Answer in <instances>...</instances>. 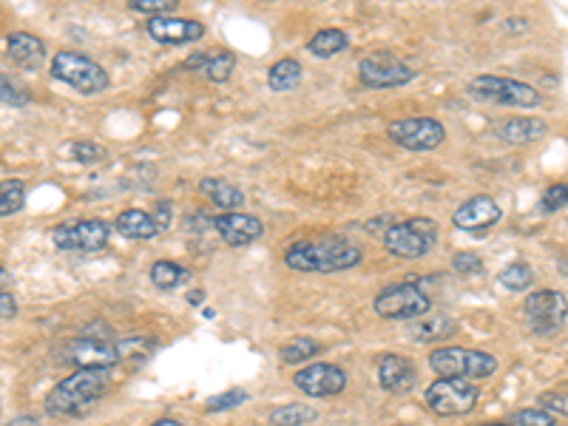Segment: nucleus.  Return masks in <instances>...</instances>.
I'll return each instance as SVG.
<instances>
[{"label": "nucleus", "mask_w": 568, "mask_h": 426, "mask_svg": "<svg viewBox=\"0 0 568 426\" xmlns=\"http://www.w3.org/2000/svg\"><path fill=\"white\" fill-rule=\"evenodd\" d=\"M361 259H364L361 248L344 236L302 239L284 250V265L302 273H338L355 267Z\"/></svg>", "instance_id": "f257e3e1"}, {"label": "nucleus", "mask_w": 568, "mask_h": 426, "mask_svg": "<svg viewBox=\"0 0 568 426\" xmlns=\"http://www.w3.org/2000/svg\"><path fill=\"white\" fill-rule=\"evenodd\" d=\"M108 390V373L103 370H77L60 384H54L46 395L49 415H86L91 404H97Z\"/></svg>", "instance_id": "f03ea898"}, {"label": "nucleus", "mask_w": 568, "mask_h": 426, "mask_svg": "<svg viewBox=\"0 0 568 426\" xmlns=\"http://www.w3.org/2000/svg\"><path fill=\"white\" fill-rule=\"evenodd\" d=\"M52 77L66 83L74 91L80 94H100V91L108 89V74L100 63H94L91 57L80 52H57L52 60Z\"/></svg>", "instance_id": "7ed1b4c3"}, {"label": "nucleus", "mask_w": 568, "mask_h": 426, "mask_svg": "<svg viewBox=\"0 0 568 426\" xmlns=\"http://www.w3.org/2000/svg\"><path fill=\"white\" fill-rule=\"evenodd\" d=\"M438 242V225L426 216L395 222L384 231V248L398 259H421Z\"/></svg>", "instance_id": "20e7f679"}, {"label": "nucleus", "mask_w": 568, "mask_h": 426, "mask_svg": "<svg viewBox=\"0 0 568 426\" xmlns=\"http://www.w3.org/2000/svg\"><path fill=\"white\" fill-rule=\"evenodd\" d=\"M429 367L438 378H489L497 370L495 355L480 350H463V347H438L429 355Z\"/></svg>", "instance_id": "39448f33"}, {"label": "nucleus", "mask_w": 568, "mask_h": 426, "mask_svg": "<svg viewBox=\"0 0 568 426\" xmlns=\"http://www.w3.org/2000/svg\"><path fill=\"white\" fill-rule=\"evenodd\" d=\"M469 94L475 100L512 108H537L543 103L540 91L534 86L520 83V80H509V77H497V74H480L475 80H469Z\"/></svg>", "instance_id": "423d86ee"}, {"label": "nucleus", "mask_w": 568, "mask_h": 426, "mask_svg": "<svg viewBox=\"0 0 568 426\" xmlns=\"http://www.w3.org/2000/svg\"><path fill=\"white\" fill-rule=\"evenodd\" d=\"M373 307L381 319H421L432 310V299L418 284H392L375 296Z\"/></svg>", "instance_id": "0eeeda50"}, {"label": "nucleus", "mask_w": 568, "mask_h": 426, "mask_svg": "<svg viewBox=\"0 0 568 426\" xmlns=\"http://www.w3.org/2000/svg\"><path fill=\"white\" fill-rule=\"evenodd\" d=\"M478 404V387L463 378H438L426 390V407L441 418H458L472 412Z\"/></svg>", "instance_id": "6e6552de"}, {"label": "nucleus", "mask_w": 568, "mask_h": 426, "mask_svg": "<svg viewBox=\"0 0 568 426\" xmlns=\"http://www.w3.org/2000/svg\"><path fill=\"white\" fill-rule=\"evenodd\" d=\"M358 80L367 89H398V86H407L415 80V71L395 54L375 52L367 54L358 63Z\"/></svg>", "instance_id": "1a4fd4ad"}, {"label": "nucleus", "mask_w": 568, "mask_h": 426, "mask_svg": "<svg viewBox=\"0 0 568 426\" xmlns=\"http://www.w3.org/2000/svg\"><path fill=\"white\" fill-rule=\"evenodd\" d=\"M390 140L407 151H432L438 145H444L446 128L444 123H438L435 117H404L395 120L387 128Z\"/></svg>", "instance_id": "9d476101"}, {"label": "nucleus", "mask_w": 568, "mask_h": 426, "mask_svg": "<svg viewBox=\"0 0 568 426\" xmlns=\"http://www.w3.org/2000/svg\"><path fill=\"white\" fill-rule=\"evenodd\" d=\"M523 313L537 336H554L566 324V296L557 290H537L523 302Z\"/></svg>", "instance_id": "9b49d317"}, {"label": "nucleus", "mask_w": 568, "mask_h": 426, "mask_svg": "<svg viewBox=\"0 0 568 426\" xmlns=\"http://www.w3.org/2000/svg\"><path fill=\"white\" fill-rule=\"evenodd\" d=\"M108 228L103 219H80L69 225H57L52 233V242L57 250H80V253H97L108 245Z\"/></svg>", "instance_id": "f8f14e48"}, {"label": "nucleus", "mask_w": 568, "mask_h": 426, "mask_svg": "<svg viewBox=\"0 0 568 426\" xmlns=\"http://www.w3.org/2000/svg\"><path fill=\"white\" fill-rule=\"evenodd\" d=\"M63 361H69L77 370H103V373H108L114 364H120L114 341L97 336H80L69 341L63 350Z\"/></svg>", "instance_id": "ddd939ff"}, {"label": "nucleus", "mask_w": 568, "mask_h": 426, "mask_svg": "<svg viewBox=\"0 0 568 426\" xmlns=\"http://www.w3.org/2000/svg\"><path fill=\"white\" fill-rule=\"evenodd\" d=\"M293 384L310 398H330L347 387V375L336 364H307L299 373L293 375Z\"/></svg>", "instance_id": "4468645a"}, {"label": "nucleus", "mask_w": 568, "mask_h": 426, "mask_svg": "<svg viewBox=\"0 0 568 426\" xmlns=\"http://www.w3.org/2000/svg\"><path fill=\"white\" fill-rule=\"evenodd\" d=\"M211 228L219 233L222 242L231 245V248H245V245H253V242H259V239L265 236L262 219H256V216H250V213L242 211L213 216Z\"/></svg>", "instance_id": "2eb2a0df"}, {"label": "nucleus", "mask_w": 568, "mask_h": 426, "mask_svg": "<svg viewBox=\"0 0 568 426\" xmlns=\"http://www.w3.org/2000/svg\"><path fill=\"white\" fill-rule=\"evenodd\" d=\"M500 219H503L500 205H497L492 196H486V194L466 199L461 208L452 213L455 228H458V231H469V233L489 231V228H495Z\"/></svg>", "instance_id": "dca6fc26"}, {"label": "nucleus", "mask_w": 568, "mask_h": 426, "mask_svg": "<svg viewBox=\"0 0 568 426\" xmlns=\"http://www.w3.org/2000/svg\"><path fill=\"white\" fill-rule=\"evenodd\" d=\"M148 35L157 43H171V46H182V43H196L205 37V26L199 20L177 18V15H165V18H148Z\"/></svg>", "instance_id": "f3484780"}, {"label": "nucleus", "mask_w": 568, "mask_h": 426, "mask_svg": "<svg viewBox=\"0 0 568 426\" xmlns=\"http://www.w3.org/2000/svg\"><path fill=\"white\" fill-rule=\"evenodd\" d=\"M378 381L392 395H401L415 387V367L404 355L387 353L378 358Z\"/></svg>", "instance_id": "a211bd4d"}, {"label": "nucleus", "mask_w": 568, "mask_h": 426, "mask_svg": "<svg viewBox=\"0 0 568 426\" xmlns=\"http://www.w3.org/2000/svg\"><path fill=\"white\" fill-rule=\"evenodd\" d=\"M546 131H549V125L540 117H509L506 123L495 128L497 140H503L506 145H526V142L540 140Z\"/></svg>", "instance_id": "6ab92c4d"}, {"label": "nucleus", "mask_w": 568, "mask_h": 426, "mask_svg": "<svg viewBox=\"0 0 568 426\" xmlns=\"http://www.w3.org/2000/svg\"><path fill=\"white\" fill-rule=\"evenodd\" d=\"M6 52L18 63L20 69H40L43 57H46V43L35 35L26 32H15L6 40Z\"/></svg>", "instance_id": "aec40b11"}, {"label": "nucleus", "mask_w": 568, "mask_h": 426, "mask_svg": "<svg viewBox=\"0 0 568 426\" xmlns=\"http://www.w3.org/2000/svg\"><path fill=\"white\" fill-rule=\"evenodd\" d=\"M199 194L205 196V199H211L216 208H225L228 213H236V208L245 205V194L236 185L225 182V179L205 177L199 182Z\"/></svg>", "instance_id": "412c9836"}, {"label": "nucleus", "mask_w": 568, "mask_h": 426, "mask_svg": "<svg viewBox=\"0 0 568 426\" xmlns=\"http://www.w3.org/2000/svg\"><path fill=\"white\" fill-rule=\"evenodd\" d=\"M114 231L125 236V239H154L157 236V225L151 219V213L140 211V208H131V211H123L117 219H114Z\"/></svg>", "instance_id": "4be33fe9"}, {"label": "nucleus", "mask_w": 568, "mask_h": 426, "mask_svg": "<svg viewBox=\"0 0 568 426\" xmlns=\"http://www.w3.org/2000/svg\"><path fill=\"white\" fill-rule=\"evenodd\" d=\"M302 77H304L302 63L293 60V57H284L279 63H273L270 71H267V86L273 91H293L299 89Z\"/></svg>", "instance_id": "5701e85b"}, {"label": "nucleus", "mask_w": 568, "mask_h": 426, "mask_svg": "<svg viewBox=\"0 0 568 426\" xmlns=\"http://www.w3.org/2000/svg\"><path fill=\"white\" fill-rule=\"evenodd\" d=\"M347 46H350L347 32H341V29H321V32H316L313 40L307 43V52L313 54V57L327 60V57H336V54L344 52Z\"/></svg>", "instance_id": "b1692460"}, {"label": "nucleus", "mask_w": 568, "mask_h": 426, "mask_svg": "<svg viewBox=\"0 0 568 426\" xmlns=\"http://www.w3.org/2000/svg\"><path fill=\"white\" fill-rule=\"evenodd\" d=\"M455 330H458V324L449 319V316H435V319L421 316L418 321H412V327H409L412 338H421V341H444Z\"/></svg>", "instance_id": "393cba45"}, {"label": "nucleus", "mask_w": 568, "mask_h": 426, "mask_svg": "<svg viewBox=\"0 0 568 426\" xmlns=\"http://www.w3.org/2000/svg\"><path fill=\"white\" fill-rule=\"evenodd\" d=\"M114 350H117V361H125V364H142V361H148V358L154 355L157 341H154V338L131 336L123 338V341H117Z\"/></svg>", "instance_id": "a878e982"}, {"label": "nucleus", "mask_w": 568, "mask_h": 426, "mask_svg": "<svg viewBox=\"0 0 568 426\" xmlns=\"http://www.w3.org/2000/svg\"><path fill=\"white\" fill-rule=\"evenodd\" d=\"M316 418V409L307 404H284L270 412V426H304Z\"/></svg>", "instance_id": "bb28decb"}, {"label": "nucleus", "mask_w": 568, "mask_h": 426, "mask_svg": "<svg viewBox=\"0 0 568 426\" xmlns=\"http://www.w3.org/2000/svg\"><path fill=\"white\" fill-rule=\"evenodd\" d=\"M185 279H188V270L177 265V262L162 259V262H154V267H151V282H154V287H160V290H174Z\"/></svg>", "instance_id": "cd10ccee"}, {"label": "nucleus", "mask_w": 568, "mask_h": 426, "mask_svg": "<svg viewBox=\"0 0 568 426\" xmlns=\"http://www.w3.org/2000/svg\"><path fill=\"white\" fill-rule=\"evenodd\" d=\"M497 282L503 284L506 290H512V293H520V290H529V287H532L534 270L526 265V262H512V265L500 270Z\"/></svg>", "instance_id": "c85d7f7f"}, {"label": "nucleus", "mask_w": 568, "mask_h": 426, "mask_svg": "<svg viewBox=\"0 0 568 426\" xmlns=\"http://www.w3.org/2000/svg\"><path fill=\"white\" fill-rule=\"evenodd\" d=\"M233 69H236V57L231 52H216L208 54L205 66H202V74L211 80V83H225L231 80Z\"/></svg>", "instance_id": "c756f323"}, {"label": "nucleus", "mask_w": 568, "mask_h": 426, "mask_svg": "<svg viewBox=\"0 0 568 426\" xmlns=\"http://www.w3.org/2000/svg\"><path fill=\"white\" fill-rule=\"evenodd\" d=\"M26 202V188L20 179H6L0 182V216H12L18 213Z\"/></svg>", "instance_id": "7c9ffc66"}, {"label": "nucleus", "mask_w": 568, "mask_h": 426, "mask_svg": "<svg viewBox=\"0 0 568 426\" xmlns=\"http://www.w3.org/2000/svg\"><path fill=\"white\" fill-rule=\"evenodd\" d=\"M321 344L313 338H293L290 344L282 347V361L284 364H304L307 358L319 355Z\"/></svg>", "instance_id": "2f4dec72"}, {"label": "nucleus", "mask_w": 568, "mask_h": 426, "mask_svg": "<svg viewBox=\"0 0 568 426\" xmlns=\"http://www.w3.org/2000/svg\"><path fill=\"white\" fill-rule=\"evenodd\" d=\"M29 100H32V94L20 80L9 77V74H0V103H6V106H29Z\"/></svg>", "instance_id": "473e14b6"}, {"label": "nucleus", "mask_w": 568, "mask_h": 426, "mask_svg": "<svg viewBox=\"0 0 568 426\" xmlns=\"http://www.w3.org/2000/svg\"><path fill=\"white\" fill-rule=\"evenodd\" d=\"M128 9L148 18H165V15H174L177 0H128Z\"/></svg>", "instance_id": "72a5a7b5"}, {"label": "nucleus", "mask_w": 568, "mask_h": 426, "mask_svg": "<svg viewBox=\"0 0 568 426\" xmlns=\"http://www.w3.org/2000/svg\"><path fill=\"white\" fill-rule=\"evenodd\" d=\"M71 157L80 162V165H94V162L106 160V148L103 145H97V142H89V140H77L69 145Z\"/></svg>", "instance_id": "f704fd0d"}, {"label": "nucleus", "mask_w": 568, "mask_h": 426, "mask_svg": "<svg viewBox=\"0 0 568 426\" xmlns=\"http://www.w3.org/2000/svg\"><path fill=\"white\" fill-rule=\"evenodd\" d=\"M557 418L546 409H517L512 415V426H554Z\"/></svg>", "instance_id": "c9c22d12"}, {"label": "nucleus", "mask_w": 568, "mask_h": 426, "mask_svg": "<svg viewBox=\"0 0 568 426\" xmlns=\"http://www.w3.org/2000/svg\"><path fill=\"white\" fill-rule=\"evenodd\" d=\"M566 202H568L566 182H557V185H549V188H546V194L540 199V208L546 213H557L566 208Z\"/></svg>", "instance_id": "e433bc0d"}, {"label": "nucleus", "mask_w": 568, "mask_h": 426, "mask_svg": "<svg viewBox=\"0 0 568 426\" xmlns=\"http://www.w3.org/2000/svg\"><path fill=\"white\" fill-rule=\"evenodd\" d=\"M245 401H248V395L242 390H228L208 401V412H225V409L239 407V404H245Z\"/></svg>", "instance_id": "4c0bfd02"}, {"label": "nucleus", "mask_w": 568, "mask_h": 426, "mask_svg": "<svg viewBox=\"0 0 568 426\" xmlns=\"http://www.w3.org/2000/svg\"><path fill=\"white\" fill-rule=\"evenodd\" d=\"M452 267L461 273V276H475L483 270V262H480L478 253H455V259H452Z\"/></svg>", "instance_id": "58836bf2"}, {"label": "nucleus", "mask_w": 568, "mask_h": 426, "mask_svg": "<svg viewBox=\"0 0 568 426\" xmlns=\"http://www.w3.org/2000/svg\"><path fill=\"white\" fill-rule=\"evenodd\" d=\"M151 219H154L157 231H168V228H171V219H174V205H171V202H157Z\"/></svg>", "instance_id": "ea45409f"}, {"label": "nucleus", "mask_w": 568, "mask_h": 426, "mask_svg": "<svg viewBox=\"0 0 568 426\" xmlns=\"http://www.w3.org/2000/svg\"><path fill=\"white\" fill-rule=\"evenodd\" d=\"M18 316V302L12 293H0V321H9Z\"/></svg>", "instance_id": "a19ab883"}, {"label": "nucleus", "mask_w": 568, "mask_h": 426, "mask_svg": "<svg viewBox=\"0 0 568 426\" xmlns=\"http://www.w3.org/2000/svg\"><path fill=\"white\" fill-rule=\"evenodd\" d=\"M540 404H543V407H549L546 412H560V415H566V395H554V392H546V395L540 398Z\"/></svg>", "instance_id": "79ce46f5"}, {"label": "nucleus", "mask_w": 568, "mask_h": 426, "mask_svg": "<svg viewBox=\"0 0 568 426\" xmlns=\"http://www.w3.org/2000/svg\"><path fill=\"white\" fill-rule=\"evenodd\" d=\"M6 426H40L35 415H18V418H12Z\"/></svg>", "instance_id": "37998d69"}, {"label": "nucleus", "mask_w": 568, "mask_h": 426, "mask_svg": "<svg viewBox=\"0 0 568 426\" xmlns=\"http://www.w3.org/2000/svg\"><path fill=\"white\" fill-rule=\"evenodd\" d=\"M151 426H185V424H179V421H174V418H162V421H157V424H151Z\"/></svg>", "instance_id": "c03bdc74"}, {"label": "nucleus", "mask_w": 568, "mask_h": 426, "mask_svg": "<svg viewBox=\"0 0 568 426\" xmlns=\"http://www.w3.org/2000/svg\"><path fill=\"white\" fill-rule=\"evenodd\" d=\"M188 302H191V304H202V290H196V293H191V296H188Z\"/></svg>", "instance_id": "a18cd8bd"}, {"label": "nucleus", "mask_w": 568, "mask_h": 426, "mask_svg": "<svg viewBox=\"0 0 568 426\" xmlns=\"http://www.w3.org/2000/svg\"><path fill=\"white\" fill-rule=\"evenodd\" d=\"M6 282H9V276H6V270L0 267V293H3V287H6Z\"/></svg>", "instance_id": "49530a36"}, {"label": "nucleus", "mask_w": 568, "mask_h": 426, "mask_svg": "<svg viewBox=\"0 0 568 426\" xmlns=\"http://www.w3.org/2000/svg\"><path fill=\"white\" fill-rule=\"evenodd\" d=\"M480 426H512V424H480Z\"/></svg>", "instance_id": "de8ad7c7"}]
</instances>
